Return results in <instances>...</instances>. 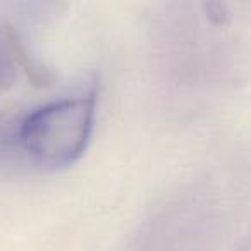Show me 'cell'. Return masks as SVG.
I'll use <instances>...</instances> for the list:
<instances>
[{
  "instance_id": "obj_1",
  "label": "cell",
  "mask_w": 251,
  "mask_h": 251,
  "mask_svg": "<svg viewBox=\"0 0 251 251\" xmlns=\"http://www.w3.org/2000/svg\"><path fill=\"white\" fill-rule=\"evenodd\" d=\"M97 119V88L50 101L28 114L19 124L16 140L28 158L40 167L74 165L90 147Z\"/></svg>"
},
{
  "instance_id": "obj_2",
  "label": "cell",
  "mask_w": 251,
  "mask_h": 251,
  "mask_svg": "<svg viewBox=\"0 0 251 251\" xmlns=\"http://www.w3.org/2000/svg\"><path fill=\"white\" fill-rule=\"evenodd\" d=\"M16 52L12 35H5L4 25L0 23V91L7 90L16 83Z\"/></svg>"
},
{
  "instance_id": "obj_3",
  "label": "cell",
  "mask_w": 251,
  "mask_h": 251,
  "mask_svg": "<svg viewBox=\"0 0 251 251\" xmlns=\"http://www.w3.org/2000/svg\"><path fill=\"white\" fill-rule=\"evenodd\" d=\"M205 12L213 25H226L229 21V9L222 0H205Z\"/></svg>"
},
{
  "instance_id": "obj_4",
  "label": "cell",
  "mask_w": 251,
  "mask_h": 251,
  "mask_svg": "<svg viewBox=\"0 0 251 251\" xmlns=\"http://www.w3.org/2000/svg\"><path fill=\"white\" fill-rule=\"evenodd\" d=\"M23 9H28V11H38V12H57L64 4L66 0H16Z\"/></svg>"
},
{
  "instance_id": "obj_5",
  "label": "cell",
  "mask_w": 251,
  "mask_h": 251,
  "mask_svg": "<svg viewBox=\"0 0 251 251\" xmlns=\"http://www.w3.org/2000/svg\"><path fill=\"white\" fill-rule=\"evenodd\" d=\"M5 147H7V141H5V140H4V136L0 134V151L5 150Z\"/></svg>"
}]
</instances>
